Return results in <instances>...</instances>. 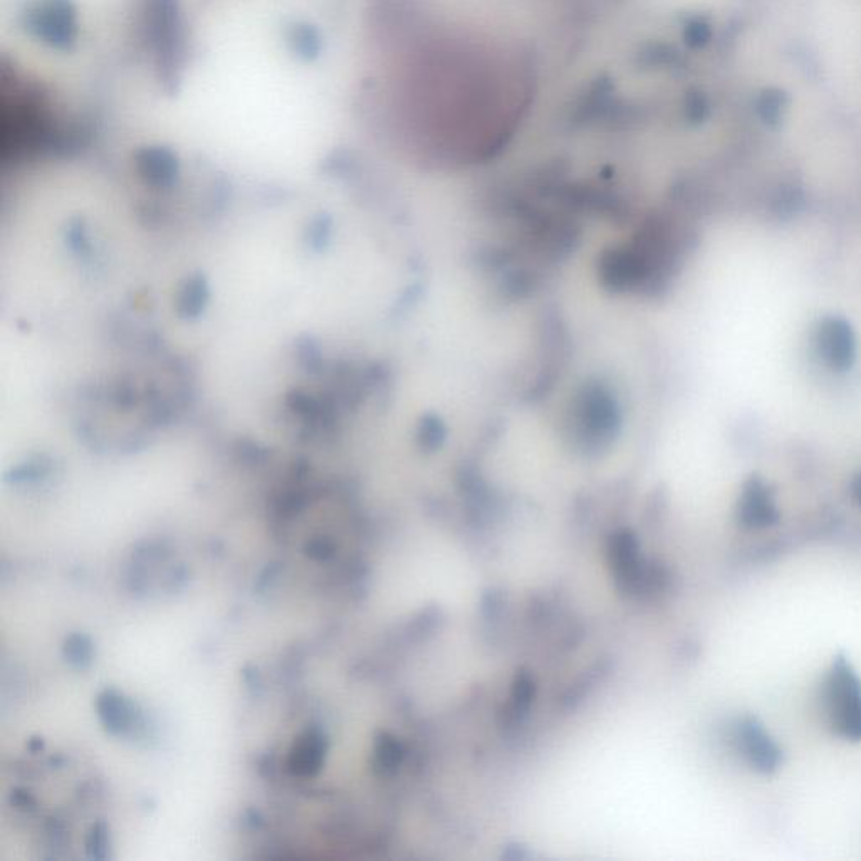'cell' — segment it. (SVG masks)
Wrapping results in <instances>:
<instances>
[{"instance_id": "277c9868", "label": "cell", "mask_w": 861, "mask_h": 861, "mask_svg": "<svg viewBox=\"0 0 861 861\" xmlns=\"http://www.w3.org/2000/svg\"><path fill=\"white\" fill-rule=\"evenodd\" d=\"M823 349L836 365H846L853 355V342L848 328L840 322H831L823 328Z\"/></svg>"}, {"instance_id": "6da1fadb", "label": "cell", "mask_w": 861, "mask_h": 861, "mask_svg": "<svg viewBox=\"0 0 861 861\" xmlns=\"http://www.w3.org/2000/svg\"><path fill=\"white\" fill-rule=\"evenodd\" d=\"M389 14L381 103L394 123L444 154H483L507 142L534 106L529 46L419 2Z\"/></svg>"}, {"instance_id": "7a4b0ae2", "label": "cell", "mask_w": 861, "mask_h": 861, "mask_svg": "<svg viewBox=\"0 0 861 861\" xmlns=\"http://www.w3.org/2000/svg\"><path fill=\"white\" fill-rule=\"evenodd\" d=\"M327 740L320 730L308 729L300 735L288 757V769L295 776H315L322 769Z\"/></svg>"}, {"instance_id": "3957f363", "label": "cell", "mask_w": 861, "mask_h": 861, "mask_svg": "<svg viewBox=\"0 0 861 861\" xmlns=\"http://www.w3.org/2000/svg\"><path fill=\"white\" fill-rule=\"evenodd\" d=\"M98 710L106 727L118 734H127L130 730L137 729L133 724H137L138 727L143 724L142 717L138 714L137 708L133 707V703L117 693L106 692L103 697H100Z\"/></svg>"}]
</instances>
